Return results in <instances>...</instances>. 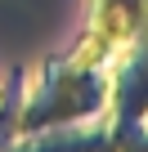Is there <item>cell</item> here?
<instances>
[{
    "instance_id": "6da1fadb",
    "label": "cell",
    "mask_w": 148,
    "mask_h": 152,
    "mask_svg": "<svg viewBox=\"0 0 148 152\" xmlns=\"http://www.w3.org/2000/svg\"><path fill=\"white\" fill-rule=\"evenodd\" d=\"M99 148V130L94 134H63V139H36V134H18L0 152H94Z\"/></svg>"
}]
</instances>
